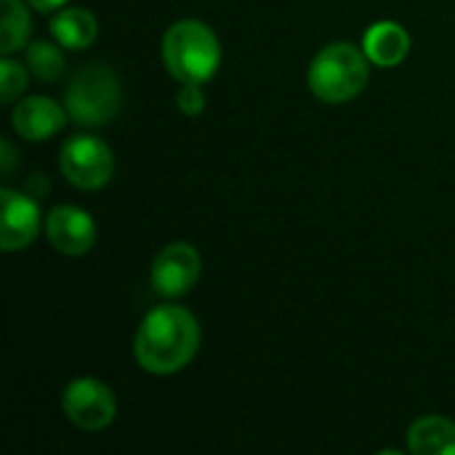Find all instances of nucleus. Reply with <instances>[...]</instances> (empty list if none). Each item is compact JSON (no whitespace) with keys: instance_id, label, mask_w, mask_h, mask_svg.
<instances>
[{"instance_id":"nucleus-10","label":"nucleus","mask_w":455,"mask_h":455,"mask_svg":"<svg viewBox=\"0 0 455 455\" xmlns=\"http://www.w3.org/2000/svg\"><path fill=\"white\" fill-rule=\"evenodd\" d=\"M13 131L27 141H45L67 123L64 107L48 96H27L13 107Z\"/></svg>"},{"instance_id":"nucleus-16","label":"nucleus","mask_w":455,"mask_h":455,"mask_svg":"<svg viewBox=\"0 0 455 455\" xmlns=\"http://www.w3.org/2000/svg\"><path fill=\"white\" fill-rule=\"evenodd\" d=\"M24 88H27V69L11 56H5L0 61V101L11 104L24 93Z\"/></svg>"},{"instance_id":"nucleus-2","label":"nucleus","mask_w":455,"mask_h":455,"mask_svg":"<svg viewBox=\"0 0 455 455\" xmlns=\"http://www.w3.org/2000/svg\"><path fill=\"white\" fill-rule=\"evenodd\" d=\"M163 64L181 85H203L221 64V43L208 24L181 19L163 35Z\"/></svg>"},{"instance_id":"nucleus-8","label":"nucleus","mask_w":455,"mask_h":455,"mask_svg":"<svg viewBox=\"0 0 455 455\" xmlns=\"http://www.w3.org/2000/svg\"><path fill=\"white\" fill-rule=\"evenodd\" d=\"M0 205H3L0 248L5 253L24 251L40 235V208H37V200L32 195H24V192H16L11 187H3L0 189Z\"/></svg>"},{"instance_id":"nucleus-14","label":"nucleus","mask_w":455,"mask_h":455,"mask_svg":"<svg viewBox=\"0 0 455 455\" xmlns=\"http://www.w3.org/2000/svg\"><path fill=\"white\" fill-rule=\"evenodd\" d=\"M32 32L29 11L21 0H3V24H0V51L3 56H11L19 51Z\"/></svg>"},{"instance_id":"nucleus-18","label":"nucleus","mask_w":455,"mask_h":455,"mask_svg":"<svg viewBox=\"0 0 455 455\" xmlns=\"http://www.w3.org/2000/svg\"><path fill=\"white\" fill-rule=\"evenodd\" d=\"M13 165H16L13 144H11V141H3V173H5V176H11V173H13Z\"/></svg>"},{"instance_id":"nucleus-13","label":"nucleus","mask_w":455,"mask_h":455,"mask_svg":"<svg viewBox=\"0 0 455 455\" xmlns=\"http://www.w3.org/2000/svg\"><path fill=\"white\" fill-rule=\"evenodd\" d=\"M408 448L416 455H455V421L424 416L408 432Z\"/></svg>"},{"instance_id":"nucleus-6","label":"nucleus","mask_w":455,"mask_h":455,"mask_svg":"<svg viewBox=\"0 0 455 455\" xmlns=\"http://www.w3.org/2000/svg\"><path fill=\"white\" fill-rule=\"evenodd\" d=\"M64 416L83 432H101L117 416V400L112 389L96 379H75L61 392Z\"/></svg>"},{"instance_id":"nucleus-3","label":"nucleus","mask_w":455,"mask_h":455,"mask_svg":"<svg viewBox=\"0 0 455 455\" xmlns=\"http://www.w3.org/2000/svg\"><path fill=\"white\" fill-rule=\"evenodd\" d=\"M371 59L352 43L325 45L309 64V91L325 104H347L357 99L371 75Z\"/></svg>"},{"instance_id":"nucleus-5","label":"nucleus","mask_w":455,"mask_h":455,"mask_svg":"<svg viewBox=\"0 0 455 455\" xmlns=\"http://www.w3.org/2000/svg\"><path fill=\"white\" fill-rule=\"evenodd\" d=\"M59 168L72 187L93 192L109 184L115 173V157L107 141L80 133L64 141L59 152Z\"/></svg>"},{"instance_id":"nucleus-19","label":"nucleus","mask_w":455,"mask_h":455,"mask_svg":"<svg viewBox=\"0 0 455 455\" xmlns=\"http://www.w3.org/2000/svg\"><path fill=\"white\" fill-rule=\"evenodd\" d=\"M32 8H37V11H56V8H61L67 0H27Z\"/></svg>"},{"instance_id":"nucleus-12","label":"nucleus","mask_w":455,"mask_h":455,"mask_svg":"<svg viewBox=\"0 0 455 455\" xmlns=\"http://www.w3.org/2000/svg\"><path fill=\"white\" fill-rule=\"evenodd\" d=\"M51 35L61 48L83 51L96 43L99 21L88 8H64L51 21Z\"/></svg>"},{"instance_id":"nucleus-4","label":"nucleus","mask_w":455,"mask_h":455,"mask_svg":"<svg viewBox=\"0 0 455 455\" xmlns=\"http://www.w3.org/2000/svg\"><path fill=\"white\" fill-rule=\"evenodd\" d=\"M67 115L85 128H101L112 123L123 107V88L117 75L107 64H88L77 69L64 93Z\"/></svg>"},{"instance_id":"nucleus-1","label":"nucleus","mask_w":455,"mask_h":455,"mask_svg":"<svg viewBox=\"0 0 455 455\" xmlns=\"http://www.w3.org/2000/svg\"><path fill=\"white\" fill-rule=\"evenodd\" d=\"M200 349V323L197 317L173 304L155 307L144 315L133 355L136 363L152 376H173L192 363Z\"/></svg>"},{"instance_id":"nucleus-11","label":"nucleus","mask_w":455,"mask_h":455,"mask_svg":"<svg viewBox=\"0 0 455 455\" xmlns=\"http://www.w3.org/2000/svg\"><path fill=\"white\" fill-rule=\"evenodd\" d=\"M363 51L379 67H397L411 53V35L397 21H376L363 37Z\"/></svg>"},{"instance_id":"nucleus-15","label":"nucleus","mask_w":455,"mask_h":455,"mask_svg":"<svg viewBox=\"0 0 455 455\" xmlns=\"http://www.w3.org/2000/svg\"><path fill=\"white\" fill-rule=\"evenodd\" d=\"M64 53H61V45L59 43H45V40H37L27 48V69L43 80V83H53L64 75Z\"/></svg>"},{"instance_id":"nucleus-7","label":"nucleus","mask_w":455,"mask_h":455,"mask_svg":"<svg viewBox=\"0 0 455 455\" xmlns=\"http://www.w3.org/2000/svg\"><path fill=\"white\" fill-rule=\"evenodd\" d=\"M200 253L189 243H171L165 245L152 267H149V285L163 299H181L187 296L200 280Z\"/></svg>"},{"instance_id":"nucleus-9","label":"nucleus","mask_w":455,"mask_h":455,"mask_svg":"<svg viewBox=\"0 0 455 455\" xmlns=\"http://www.w3.org/2000/svg\"><path fill=\"white\" fill-rule=\"evenodd\" d=\"M45 237L64 256H83L96 243L93 216L77 205H56L45 216Z\"/></svg>"},{"instance_id":"nucleus-17","label":"nucleus","mask_w":455,"mask_h":455,"mask_svg":"<svg viewBox=\"0 0 455 455\" xmlns=\"http://www.w3.org/2000/svg\"><path fill=\"white\" fill-rule=\"evenodd\" d=\"M205 104H208V99L203 93V85H181V91L176 96V107H179L181 115L197 117V115H203Z\"/></svg>"}]
</instances>
